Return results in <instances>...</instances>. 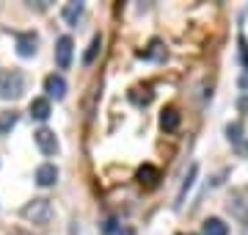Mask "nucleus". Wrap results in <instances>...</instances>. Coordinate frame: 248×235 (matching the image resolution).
<instances>
[{
  "instance_id": "12",
  "label": "nucleus",
  "mask_w": 248,
  "mask_h": 235,
  "mask_svg": "<svg viewBox=\"0 0 248 235\" xmlns=\"http://www.w3.org/2000/svg\"><path fill=\"white\" fill-rule=\"evenodd\" d=\"M61 14H63V19H66L69 25H78L80 14H83V3H78V0H75V3H66Z\"/></svg>"
},
{
  "instance_id": "1",
  "label": "nucleus",
  "mask_w": 248,
  "mask_h": 235,
  "mask_svg": "<svg viewBox=\"0 0 248 235\" xmlns=\"http://www.w3.org/2000/svg\"><path fill=\"white\" fill-rule=\"evenodd\" d=\"M22 218H28L31 224H39V227H47L50 218H53V205L50 199H33L22 208Z\"/></svg>"
},
{
  "instance_id": "18",
  "label": "nucleus",
  "mask_w": 248,
  "mask_h": 235,
  "mask_svg": "<svg viewBox=\"0 0 248 235\" xmlns=\"http://www.w3.org/2000/svg\"><path fill=\"white\" fill-rule=\"evenodd\" d=\"M226 133H229V141H234V144H240V133H243V127H240V122H234V125L226 127Z\"/></svg>"
},
{
  "instance_id": "4",
  "label": "nucleus",
  "mask_w": 248,
  "mask_h": 235,
  "mask_svg": "<svg viewBox=\"0 0 248 235\" xmlns=\"http://www.w3.org/2000/svg\"><path fill=\"white\" fill-rule=\"evenodd\" d=\"M72 39L69 36H61L55 42V64H58V69H69L72 64Z\"/></svg>"
},
{
  "instance_id": "8",
  "label": "nucleus",
  "mask_w": 248,
  "mask_h": 235,
  "mask_svg": "<svg viewBox=\"0 0 248 235\" xmlns=\"http://www.w3.org/2000/svg\"><path fill=\"white\" fill-rule=\"evenodd\" d=\"M55 180H58V169H55L53 163H42V166L36 169V183H39L42 188L55 185Z\"/></svg>"
},
{
  "instance_id": "7",
  "label": "nucleus",
  "mask_w": 248,
  "mask_h": 235,
  "mask_svg": "<svg viewBox=\"0 0 248 235\" xmlns=\"http://www.w3.org/2000/svg\"><path fill=\"white\" fill-rule=\"evenodd\" d=\"M45 91H47V97L63 100L66 97V81H63L61 75H47L45 78Z\"/></svg>"
},
{
  "instance_id": "3",
  "label": "nucleus",
  "mask_w": 248,
  "mask_h": 235,
  "mask_svg": "<svg viewBox=\"0 0 248 235\" xmlns=\"http://www.w3.org/2000/svg\"><path fill=\"white\" fill-rule=\"evenodd\" d=\"M33 141H36V147H39L45 155H55V152H58V138H55V133L50 130V127H39V130L33 133Z\"/></svg>"
},
{
  "instance_id": "21",
  "label": "nucleus",
  "mask_w": 248,
  "mask_h": 235,
  "mask_svg": "<svg viewBox=\"0 0 248 235\" xmlns=\"http://www.w3.org/2000/svg\"><path fill=\"white\" fill-rule=\"evenodd\" d=\"M11 235H25V233H22V230H14V233H11Z\"/></svg>"
},
{
  "instance_id": "15",
  "label": "nucleus",
  "mask_w": 248,
  "mask_h": 235,
  "mask_svg": "<svg viewBox=\"0 0 248 235\" xmlns=\"http://www.w3.org/2000/svg\"><path fill=\"white\" fill-rule=\"evenodd\" d=\"M130 100H133L135 105H149L152 102V91L149 89H133L130 91Z\"/></svg>"
},
{
  "instance_id": "10",
  "label": "nucleus",
  "mask_w": 248,
  "mask_h": 235,
  "mask_svg": "<svg viewBox=\"0 0 248 235\" xmlns=\"http://www.w3.org/2000/svg\"><path fill=\"white\" fill-rule=\"evenodd\" d=\"M160 127H163V130H177L179 127V111L174 108V105L163 108V114H160Z\"/></svg>"
},
{
  "instance_id": "2",
  "label": "nucleus",
  "mask_w": 248,
  "mask_h": 235,
  "mask_svg": "<svg viewBox=\"0 0 248 235\" xmlns=\"http://www.w3.org/2000/svg\"><path fill=\"white\" fill-rule=\"evenodd\" d=\"M19 94H22V72H17V69H3L0 72V97L17 100Z\"/></svg>"
},
{
  "instance_id": "16",
  "label": "nucleus",
  "mask_w": 248,
  "mask_h": 235,
  "mask_svg": "<svg viewBox=\"0 0 248 235\" xmlns=\"http://www.w3.org/2000/svg\"><path fill=\"white\" fill-rule=\"evenodd\" d=\"M14 125H17V114H14V111H6V114H0V133H3V136H6V133H9Z\"/></svg>"
},
{
  "instance_id": "17",
  "label": "nucleus",
  "mask_w": 248,
  "mask_h": 235,
  "mask_svg": "<svg viewBox=\"0 0 248 235\" xmlns=\"http://www.w3.org/2000/svg\"><path fill=\"white\" fill-rule=\"evenodd\" d=\"M196 172H199V166H190V172H187V177H185V183H182V191H179V202H182V197H185V191L193 185V177H196Z\"/></svg>"
},
{
  "instance_id": "13",
  "label": "nucleus",
  "mask_w": 248,
  "mask_h": 235,
  "mask_svg": "<svg viewBox=\"0 0 248 235\" xmlns=\"http://www.w3.org/2000/svg\"><path fill=\"white\" fill-rule=\"evenodd\" d=\"M204 235H229V227L223 224L221 218H207L204 221Z\"/></svg>"
},
{
  "instance_id": "20",
  "label": "nucleus",
  "mask_w": 248,
  "mask_h": 235,
  "mask_svg": "<svg viewBox=\"0 0 248 235\" xmlns=\"http://www.w3.org/2000/svg\"><path fill=\"white\" fill-rule=\"evenodd\" d=\"M113 227H116V221L113 218H108L105 224H102V230H105V233H113Z\"/></svg>"
},
{
  "instance_id": "14",
  "label": "nucleus",
  "mask_w": 248,
  "mask_h": 235,
  "mask_svg": "<svg viewBox=\"0 0 248 235\" xmlns=\"http://www.w3.org/2000/svg\"><path fill=\"white\" fill-rule=\"evenodd\" d=\"M99 50H102V36H94L91 45H89V50H86V55H83V64H94V58L99 55Z\"/></svg>"
},
{
  "instance_id": "19",
  "label": "nucleus",
  "mask_w": 248,
  "mask_h": 235,
  "mask_svg": "<svg viewBox=\"0 0 248 235\" xmlns=\"http://www.w3.org/2000/svg\"><path fill=\"white\" fill-rule=\"evenodd\" d=\"M240 89H243V91H248V69L243 72V78H240Z\"/></svg>"
},
{
  "instance_id": "5",
  "label": "nucleus",
  "mask_w": 248,
  "mask_h": 235,
  "mask_svg": "<svg viewBox=\"0 0 248 235\" xmlns=\"http://www.w3.org/2000/svg\"><path fill=\"white\" fill-rule=\"evenodd\" d=\"M135 180H138V185H143V188H157L160 169L157 166H152V163H143L141 169L135 172Z\"/></svg>"
},
{
  "instance_id": "9",
  "label": "nucleus",
  "mask_w": 248,
  "mask_h": 235,
  "mask_svg": "<svg viewBox=\"0 0 248 235\" xmlns=\"http://www.w3.org/2000/svg\"><path fill=\"white\" fill-rule=\"evenodd\" d=\"M50 114H53V108H50V100H47V97H33V100H31V117H33V119L47 122Z\"/></svg>"
},
{
  "instance_id": "11",
  "label": "nucleus",
  "mask_w": 248,
  "mask_h": 235,
  "mask_svg": "<svg viewBox=\"0 0 248 235\" xmlns=\"http://www.w3.org/2000/svg\"><path fill=\"white\" fill-rule=\"evenodd\" d=\"M166 55L169 53H166V47L160 45L157 39H155L146 50H138V58H152V61H166Z\"/></svg>"
},
{
  "instance_id": "6",
  "label": "nucleus",
  "mask_w": 248,
  "mask_h": 235,
  "mask_svg": "<svg viewBox=\"0 0 248 235\" xmlns=\"http://www.w3.org/2000/svg\"><path fill=\"white\" fill-rule=\"evenodd\" d=\"M36 42H39V36H36L33 31L17 34V53L22 55V58H31V55L36 53Z\"/></svg>"
}]
</instances>
